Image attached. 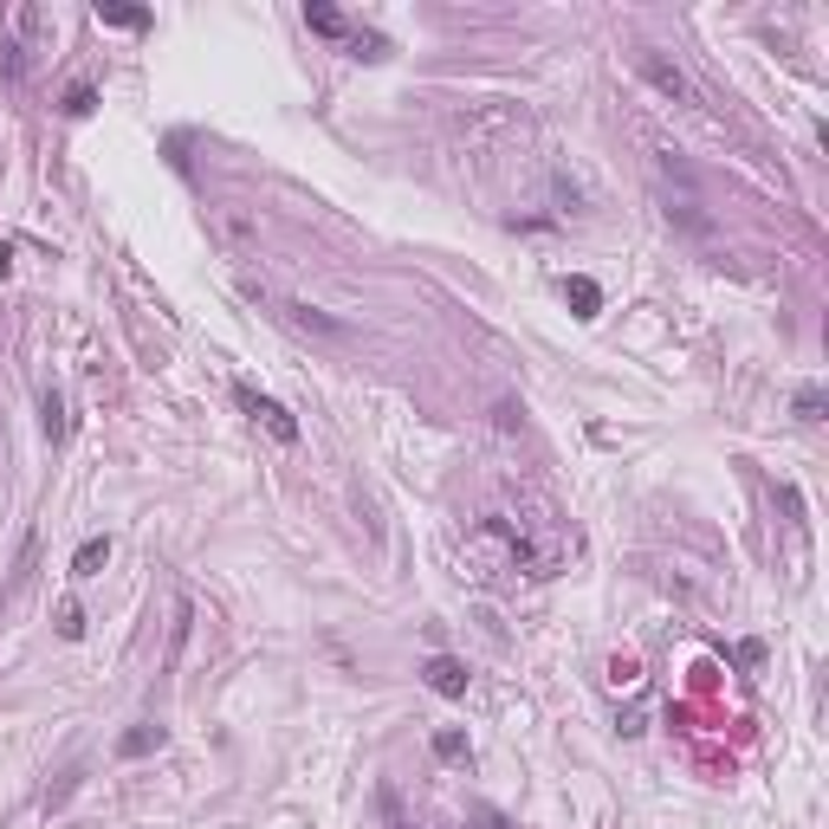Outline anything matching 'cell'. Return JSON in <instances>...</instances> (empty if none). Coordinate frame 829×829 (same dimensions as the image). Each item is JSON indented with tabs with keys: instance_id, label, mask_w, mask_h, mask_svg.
Masks as SVG:
<instances>
[{
	"instance_id": "obj_1",
	"label": "cell",
	"mask_w": 829,
	"mask_h": 829,
	"mask_svg": "<svg viewBox=\"0 0 829 829\" xmlns=\"http://www.w3.org/2000/svg\"><path fill=\"white\" fill-rule=\"evenodd\" d=\"M635 71H641V78H648V84H655V91H661L668 104H681V111H706L700 84H693V78H688L681 66H668L661 53H635Z\"/></svg>"
},
{
	"instance_id": "obj_2",
	"label": "cell",
	"mask_w": 829,
	"mask_h": 829,
	"mask_svg": "<svg viewBox=\"0 0 829 829\" xmlns=\"http://www.w3.org/2000/svg\"><path fill=\"white\" fill-rule=\"evenodd\" d=\"M234 402H240V409L253 414V421H260V428H266L273 441H285V447L298 441V421H292V409H279L273 396H260L253 383H234Z\"/></svg>"
},
{
	"instance_id": "obj_3",
	"label": "cell",
	"mask_w": 829,
	"mask_h": 829,
	"mask_svg": "<svg viewBox=\"0 0 829 829\" xmlns=\"http://www.w3.org/2000/svg\"><path fill=\"white\" fill-rule=\"evenodd\" d=\"M421 674H428V688L441 693V700H461V693H467V668H461L454 655H434Z\"/></svg>"
},
{
	"instance_id": "obj_4",
	"label": "cell",
	"mask_w": 829,
	"mask_h": 829,
	"mask_svg": "<svg viewBox=\"0 0 829 829\" xmlns=\"http://www.w3.org/2000/svg\"><path fill=\"white\" fill-rule=\"evenodd\" d=\"M39 428H46V441H66V402H59V389H39Z\"/></svg>"
},
{
	"instance_id": "obj_5",
	"label": "cell",
	"mask_w": 829,
	"mask_h": 829,
	"mask_svg": "<svg viewBox=\"0 0 829 829\" xmlns=\"http://www.w3.org/2000/svg\"><path fill=\"white\" fill-rule=\"evenodd\" d=\"M564 298L577 305V318H597V305H603V292H597V279H564Z\"/></svg>"
},
{
	"instance_id": "obj_6",
	"label": "cell",
	"mask_w": 829,
	"mask_h": 829,
	"mask_svg": "<svg viewBox=\"0 0 829 829\" xmlns=\"http://www.w3.org/2000/svg\"><path fill=\"white\" fill-rule=\"evenodd\" d=\"M111 557V538H84L78 557H71V577H98V564Z\"/></svg>"
},
{
	"instance_id": "obj_7",
	"label": "cell",
	"mask_w": 829,
	"mask_h": 829,
	"mask_svg": "<svg viewBox=\"0 0 829 829\" xmlns=\"http://www.w3.org/2000/svg\"><path fill=\"white\" fill-rule=\"evenodd\" d=\"M104 26H124V33H143L149 26V7H98Z\"/></svg>"
},
{
	"instance_id": "obj_8",
	"label": "cell",
	"mask_w": 829,
	"mask_h": 829,
	"mask_svg": "<svg viewBox=\"0 0 829 829\" xmlns=\"http://www.w3.org/2000/svg\"><path fill=\"white\" fill-rule=\"evenodd\" d=\"M292 311V325H305V331H325V338H344V325L338 318H325V311H311V305H285Z\"/></svg>"
},
{
	"instance_id": "obj_9",
	"label": "cell",
	"mask_w": 829,
	"mask_h": 829,
	"mask_svg": "<svg viewBox=\"0 0 829 829\" xmlns=\"http://www.w3.org/2000/svg\"><path fill=\"white\" fill-rule=\"evenodd\" d=\"M91 104H98V91H91V84H71V91H66V117H91Z\"/></svg>"
},
{
	"instance_id": "obj_10",
	"label": "cell",
	"mask_w": 829,
	"mask_h": 829,
	"mask_svg": "<svg viewBox=\"0 0 829 829\" xmlns=\"http://www.w3.org/2000/svg\"><path fill=\"white\" fill-rule=\"evenodd\" d=\"M797 421H824V389H797Z\"/></svg>"
},
{
	"instance_id": "obj_11",
	"label": "cell",
	"mask_w": 829,
	"mask_h": 829,
	"mask_svg": "<svg viewBox=\"0 0 829 829\" xmlns=\"http://www.w3.org/2000/svg\"><path fill=\"white\" fill-rule=\"evenodd\" d=\"M0 78L20 84V46H13V39H0Z\"/></svg>"
},
{
	"instance_id": "obj_12",
	"label": "cell",
	"mask_w": 829,
	"mask_h": 829,
	"mask_svg": "<svg viewBox=\"0 0 829 829\" xmlns=\"http://www.w3.org/2000/svg\"><path fill=\"white\" fill-rule=\"evenodd\" d=\"M59 635H66V641H78V635H84V610H78V603H66V610H59Z\"/></svg>"
},
{
	"instance_id": "obj_13",
	"label": "cell",
	"mask_w": 829,
	"mask_h": 829,
	"mask_svg": "<svg viewBox=\"0 0 829 829\" xmlns=\"http://www.w3.org/2000/svg\"><path fill=\"white\" fill-rule=\"evenodd\" d=\"M149 746H162V733H149V726H143V733H130V739H124V752H130V759H137V752H149Z\"/></svg>"
},
{
	"instance_id": "obj_14",
	"label": "cell",
	"mask_w": 829,
	"mask_h": 829,
	"mask_svg": "<svg viewBox=\"0 0 829 829\" xmlns=\"http://www.w3.org/2000/svg\"><path fill=\"white\" fill-rule=\"evenodd\" d=\"M434 752H441V759H461V752H467V739H461V733H441V739H434Z\"/></svg>"
}]
</instances>
